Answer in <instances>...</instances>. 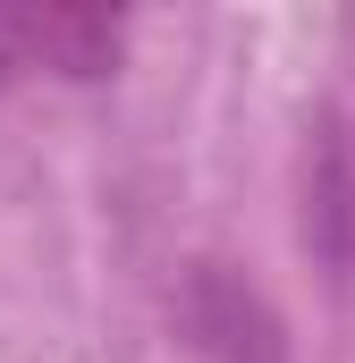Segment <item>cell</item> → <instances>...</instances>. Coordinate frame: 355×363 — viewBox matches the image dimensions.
<instances>
[{
    "mask_svg": "<svg viewBox=\"0 0 355 363\" xmlns=\"http://www.w3.org/2000/svg\"><path fill=\"white\" fill-rule=\"evenodd\" d=\"M170 313L186 330V347L212 363H296L288 355V321L271 313V296L254 279H237L229 262H186L170 287Z\"/></svg>",
    "mask_w": 355,
    "mask_h": 363,
    "instance_id": "7a4b0ae2",
    "label": "cell"
},
{
    "mask_svg": "<svg viewBox=\"0 0 355 363\" xmlns=\"http://www.w3.org/2000/svg\"><path fill=\"white\" fill-rule=\"evenodd\" d=\"M296 228L330 279H355V135L322 110L296 152Z\"/></svg>",
    "mask_w": 355,
    "mask_h": 363,
    "instance_id": "3957f363",
    "label": "cell"
},
{
    "mask_svg": "<svg viewBox=\"0 0 355 363\" xmlns=\"http://www.w3.org/2000/svg\"><path fill=\"white\" fill-rule=\"evenodd\" d=\"M127 51L119 9H77V0H0V77H110Z\"/></svg>",
    "mask_w": 355,
    "mask_h": 363,
    "instance_id": "6da1fadb",
    "label": "cell"
}]
</instances>
